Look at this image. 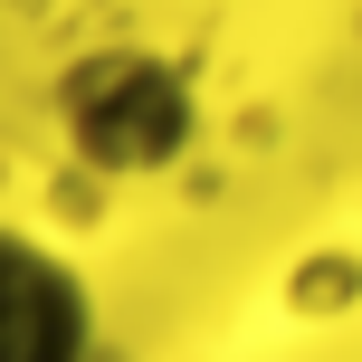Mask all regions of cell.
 <instances>
[{
  "mask_svg": "<svg viewBox=\"0 0 362 362\" xmlns=\"http://www.w3.org/2000/svg\"><path fill=\"white\" fill-rule=\"evenodd\" d=\"M191 124H200V95L172 57L153 48H105L86 67H67L57 86V134H67L76 163L115 172V181H144V172H172L191 153Z\"/></svg>",
  "mask_w": 362,
  "mask_h": 362,
  "instance_id": "6da1fadb",
  "label": "cell"
},
{
  "mask_svg": "<svg viewBox=\"0 0 362 362\" xmlns=\"http://www.w3.org/2000/svg\"><path fill=\"white\" fill-rule=\"evenodd\" d=\"M0 362H95V286L0 210Z\"/></svg>",
  "mask_w": 362,
  "mask_h": 362,
  "instance_id": "7a4b0ae2",
  "label": "cell"
}]
</instances>
